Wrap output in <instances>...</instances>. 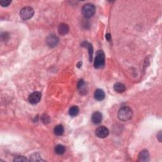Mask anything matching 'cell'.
I'll list each match as a JSON object with an SVG mask.
<instances>
[{
    "label": "cell",
    "mask_w": 162,
    "mask_h": 162,
    "mask_svg": "<svg viewBox=\"0 0 162 162\" xmlns=\"http://www.w3.org/2000/svg\"><path fill=\"white\" fill-rule=\"evenodd\" d=\"M34 14V9L30 7H26L20 10V16L22 19L24 20H27L30 19Z\"/></svg>",
    "instance_id": "cell-4"
},
{
    "label": "cell",
    "mask_w": 162,
    "mask_h": 162,
    "mask_svg": "<svg viewBox=\"0 0 162 162\" xmlns=\"http://www.w3.org/2000/svg\"><path fill=\"white\" fill-rule=\"evenodd\" d=\"M30 160L34 161H43L44 160H43L41 157V156L38 153H34L30 157Z\"/></svg>",
    "instance_id": "cell-17"
},
{
    "label": "cell",
    "mask_w": 162,
    "mask_h": 162,
    "mask_svg": "<svg viewBox=\"0 0 162 162\" xmlns=\"http://www.w3.org/2000/svg\"><path fill=\"white\" fill-rule=\"evenodd\" d=\"M14 161H29L28 159H27L26 157H22V156H19V157H17L16 158H15L14 160Z\"/></svg>",
    "instance_id": "cell-18"
},
{
    "label": "cell",
    "mask_w": 162,
    "mask_h": 162,
    "mask_svg": "<svg viewBox=\"0 0 162 162\" xmlns=\"http://www.w3.org/2000/svg\"><path fill=\"white\" fill-rule=\"evenodd\" d=\"M96 12V8L95 5L91 3H87L84 5L82 9V13L84 17L87 18H89L95 15Z\"/></svg>",
    "instance_id": "cell-2"
},
{
    "label": "cell",
    "mask_w": 162,
    "mask_h": 162,
    "mask_svg": "<svg viewBox=\"0 0 162 162\" xmlns=\"http://www.w3.org/2000/svg\"><path fill=\"white\" fill-rule=\"evenodd\" d=\"M102 120H103V116L100 112L96 111L92 114L91 117V120L92 122L95 124V125H98V124H100Z\"/></svg>",
    "instance_id": "cell-8"
},
{
    "label": "cell",
    "mask_w": 162,
    "mask_h": 162,
    "mask_svg": "<svg viewBox=\"0 0 162 162\" xmlns=\"http://www.w3.org/2000/svg\"><path fill=\"white\" fill-rule=\"evenodd\" d=\"M58 30V33L60 34V35L61 36L66 35V34L69 32V27H68L67 24L62 23L59 25Z\"/></svg>",
    "instance_id": "cell-10"
},
{
    "label": "cell",
    "mask_w": 162,
    "mask_h": 162,
    "mask_svg": "<svg viewBox=\"0 0 162 162\" xmlns=\"http://www.w3.org/2000/svg\"><path fill=\"white\" fill-rule=\"evenodd\" d=\"M79 112V109L77 106H73L69 110V115L71 117H76Z\"/></svg>",
    "instance_id": "cell-16"
},
{
    "label": "cell",
    "mask_w": 162,
    "mask_h": 162,
    "mask_svg": "<svg viewBox=\"0 0 162 162\" xmlns=\"http://www.w3.org/2000/svg\"><path fill=\"white\" fill-rule=\"evenodd\" d=\"M113 89L116 92L118 93H122L126 91V86L120 82H117L114 84Z\"/></svg>",
    "instance_id": "cell-13"
},
{
    "label": "cell",
    "mask_w": 162,
    "mask_h": 162,
    "mask_svg": "<svg viewBox=\"0 0 162 162\" xmlns=\"http://www.w3.org/2000/svg\"><path fill=\"white\" fill-rule=\"evenodd\" d=\"M54 133L56 136H60L61 135H63V134L64 133V128L63 126L58 125L57 126H55L54 129Z\"/></svg>",
    "instance_id": "cell-14"
},
{
    "label": "cell",
    "mask_w": 162,
    "mask_h": 162,
    "mask_svg": "<svg viewBox=\"0 0 162 162\" xmlns=\"http://www.w3.org/2000/svg\"><path fill=\"white\" fill-rule=\"evenodd\" d=\"M106 39H107L108 41H111V35L110 34H106Z\"/></svg>",
    "instance_id": "cell-23"
},
{
    "label": "cell",
    "mask_w": 162,
    "mask_h": 162,
    "mask_svg": "<svg viewBox=\"0 0 162 162\" xmlns=\"http://www.w3.org/2000/svg\"><path fill=\"white\" fill-rule=\"evenodd\" d=\"M157 138L159 141L160 142L161 141V131L159 132V133L157 134Z\"/></svg>",
    "instance_id": "cell-22"
},
{
    "label": "cell",
    "mask_w": 162,
    "mask_h": 162,
    "mask_svg": "<svg viewBox=\"0 0 162 162\" xmlns=\"http://www.w3.org/2000/svg\"><path fill=\"white\" fill-rule=\"evenodd\" d=\"M55 153L57 155H61L64 154V153L65 151V146L61 145V144H58L57 146H56V147L55 148Z\"/></svg>",
    "instance_id": "cell-15"
},
{
    "label": "cell",
    "mask_w": 162,
    "mask_h": 162,
    "mask_svg": "<svg viewBox=\"0 0 162 162\" xmlns=\"http://www.w3.org/2000/svg\"><path fill=\"white\" fill-rule=\"evenodd\" d=\"M105 53L103 51L98 50L97 53H96L94 66L96 68H101L105 66Z\"/></svg>",
    "instance_id": "cell-3"
},
{
    "label": "cell",
    "mask_w": 162,
    "mask_h": 162,
    "mask_svg": "<svg viewBox=\"0 0 162 162\" xmlns=\"http://www.w3.org/2000/svg\"><path fill=\"white\" fill-rule=\"evenodd\" d=\"M95 133L99 138H105L109 134V130L105 126H100L96 129Z\"/></svg>",
    "instance_id": "cell-6"
},
{
    "label": "cell",
    "mask_w": 162,
    "mask_h": 162,
    "mask_svg": "<svg viewBox=\"0 0 162 162\" xmlns=\"http://www.w3.org/2000/svg\"><path fill=\"white\" fill-rule=\"evenodd\" d=\"M59 43V39L57 36L51 35L46 38V43L50 48H54L57 46Z\"/></svg>",
    "instance_id": "cell-7"
},
{
    "label": "cell",
    "mask_w": 162,
    "mask_h": 162,
    "mask_svg": "<svg viewBox=\"0 0 162 162\" xmlns=\"http://www.w3.org/2000/svg\"><path fill=\"white\" fill-rule=\"evenodd\" d=\"M84 87V82L83 80H79V83H78V89H82Z\"/></svg>",
    "instance_id": "cell-21"
},
{
    "label": "cell",
    "mask_w": 162,
    "mask_h": 162,
    "mask_svg": "<svg viewBox=\"0 0 162 162\" xmlns=\"http://www.w3.org/2000/svg\"><path fill=\"white\" fill-rule=\"evenodd\" d=\"M149 160V154L148 150L144 149V150H142L139 153V159H138L139 161L146 162L148 161Z\"/></svg>",
    "instance_id": "cell-9"
},
{
    "label": "cell",
    "mask_w": 162,
    "mask_h": 162,
    "mask_svg": "<svg viewBox=\"0 0 162 162\" xmlns=\"http://www.w3.org/2000/svg\"><path fill=\"white\" fill-rule=\"evenodd\" d=\"M105 98V93L101 89H96L95 92V98L97 101H102Z\"/></svg>",
    "instance_id": "cell-11"
},
{
    "label": "cell",
    "mask_w": 162,
    "mask_h": 162,
    "mask_svg": "<svg viewBox=\"0 0 162 162\" xmlns=\"http://www.w3.org/2000/svg\"><path fill=\"white\" fill-rule=\"evenodd\" d=\"M42 95L40 92H34L30 94L28 98V100L29 103L32 105H36L38 103L41 99Z\"/></svg>",
    "instance_id": "cell-5"
},
{
    "label": "cell",
    "mask_w": 162,
    "mask_h": 162,
    "mask_svg": "<svg viewBox=\"0 0 162 162\" xmlns=\"http://www.w3.org/2000/svg\"><path fill=\"white\" fill-rule=\"evenodd\" d=\"M41 119H42L43 122L45 123V124H48V123L49 122V121H50V119H49V117L48 116H47V115H43V116L41 118Z\"/></svg>",
    "instance_id": "cell-20"
},
{
    "label": "cell",
    "mask_w": 162,
    "mask_h": 162,
    "mask_svg": "<svg viewBox=\"0 0 162 162\" xmlns=\"http://www.w3.org/2000/svg\"><path fill=\"white\" fill-rule=\"evenodd\" d=\"M82 45V47H85L88 48L89 51V60L90 61H91L92 58V54H93V47L92 45L88 42L84 41L82 43V45Z\"/></svg>",
    "instance_id": "cell-12"
},
{
    "label": "cell",
    "mask_w": 162,
    "mask_h": 162,
    "mask_svg": "<svg viewBox=\"0 0 162 162\" xmlns=\"http://www.w3.org/2000/svg\"><path fill=\"white\" fill-rule=\"evenodd\" d=\"M133 112L132 109L129 107H123L118 111V118L121 121L126 122L130 120L132 118Z\"/></svg>",
    "instance_id": "cell-1"
},
{
    "label": "cell",
    "mask_w": 162,
    "mask_h": 162,
    "mask_svg": "<svg viewBox=\"0 0 162 162\" xmlns=\"http://www.w3.org/2000/svg\"><path fill=\"white\" fill-rule=\"evenodd\" d=\"M11 1H8V0H2L0 1V4L3 7H7L11 3Z\"/></svg>",
    "instance_id": "cell-19"
}]
</instances>
